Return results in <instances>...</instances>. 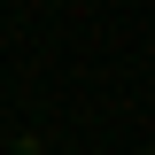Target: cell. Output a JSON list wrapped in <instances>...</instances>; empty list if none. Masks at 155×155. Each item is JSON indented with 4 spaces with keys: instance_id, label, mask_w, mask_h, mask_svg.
<instances>
[{
    "instance_id": "1",
    "label": "cell",
    "mask_w": 155,
    "mask_h": 155,
    "mask_svg": "<svg viewBox=\"0 0 155 155\" xmlns=\"http://www.w3.org/2000/svg\"><path fill=\"white\" fill-rule=\"evenodd\" d=\"M16 155H31V147H16Z\"/></svg>"
}]
</instances>
